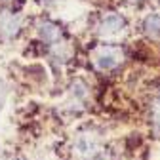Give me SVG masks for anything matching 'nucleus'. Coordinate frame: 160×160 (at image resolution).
<instances>
[{"instance_id":"f257e3e1","label":"nucleus","mask_w":160,"mask_h":160,"mask_svg":"<svg viewBox=\"0 0 160 160\" xmlns=\"http://www.w3.org/2000/svg\"><path fill=\"white\" fill-rule=\"evenodd\" d=\"M93 65L99 71H112L116 69L120 63L124 61V52L120 50L118 46L112 44H103L93 50Z\"/></svg>"},{"instance_id":"f03ea898","label":"nucleus","mask_w":160,"mask_h":160,"mask_svg":"<svg viewBox=\"0 0 160 160\" xmlns=\"http://www.w3.org/2000/svg\"><path fill=\"white\" fill-rule=\"evenodd\" d=\"M126 27V21L124 17L116 13V12H107L101 15L99 19V25H97V32L101 36H114L118 32H122Z\"/></svg>"},{"instance_id":"7ed1b4c3","label":"nucleus","mask_w":160,"mask_h":160,"mask_svg":"<svg viewBox=\"0 0 160 160\" xmlns=\"http://www.w3.org/2000/svg\"><path fill=\"white\" fill-rule=\"evenodd\" d=\"M21 31V17L15 12H10L6 8H0V36L13 38Z\"/></svg>"},{"instance_id":"20e7f679","label":"nucleus","mask_w":160,"mask_h":160,"mask_svg":"<svg viewBox=\"0 0 160 160\" xmlns=\"http://www.w3.org/2000/svg\"><path fill=\"white\" fill-rule=\"evenodd\" d=\"M38 36L42 38V42L46 44H52V46H57L59 38H61V29H59V25H55L53 21H40L38 25Z\"/></svg>"},{"instance_id":"39448f33","label":"nucleus","mask_w":160,"mask_h":160,"mask_svg":"<svg viewBox=\"0 0 160 160\" xmlns=\"http://www.w3.org/2000/svg\"><path fill=\"white\" fill-rule=\"evenodd\" d=\"M74 151H76L78 156H82V158H92V156H97V143H95L93 137L84 135V137H80L76 141Z\"/></svg>"},{"instance_id":"423d86ee","label":"nucleus","mask_w":160,"mask_h":160,"mask_svg":"<svg viewBox=\"0 0 160 160\" xmlns=\"http://www.w3.org/2000/svg\"><path fill=\"white\" fill-rule=\"evenodd\" d=\"M143 32L151 38H160V13H149L143 19Z\"/></svg>"},{"instance_id":"0eeeda50","label":"nucleus","mask_w":160,"mask_h":160,"mask_svg":"<svg viewBox=\"0 0 160 160\" xmlns=\"http://www.w3.org/2000/svg\"><path fill=\"white\" fill-rule=\"evenodd\" d=\"M154 124H156V128L160 130V103H158L156 109H154Z\"/></svg>"},{"instance_id":"6e6552de","label":"nucleus","mask_w":160,"mask_h":160,"mask_svg":"<svg viewBox=\"0 0 160 160\" xmlns=\"http://www.w3.org/2000/svg\"><path fill=\"white\" fill-rule=\"evenodd\" d=\"M128 2H141V0H128Z\"/></svg>"},{"instance_id":"1a4fd4ad","label":"nucleus","mask_w":160,"mask_h":160,"mask_svg":"<svg viewBox=\"0 0 160 160\" xmlns=\"http://www.w3.org/2000/svg\"><path fill=\"white\" fill-rule=\"evenodd\" d=\"M0 2H10V0H0Z\"/></svg>"},{"instance_id":"9d476101","label":"nucleus","mask_w":160,"mask_h":160,"mask_svg":"<svg viewBox=\"0 0 160 160\" xmlns=\"http://www.w3.org/2000/svg\"><path fill=\"white\" fill-rule=\"evenodd\" d=\"M158 2H160V0H158Z\"/></svg>"}]
</instances>
